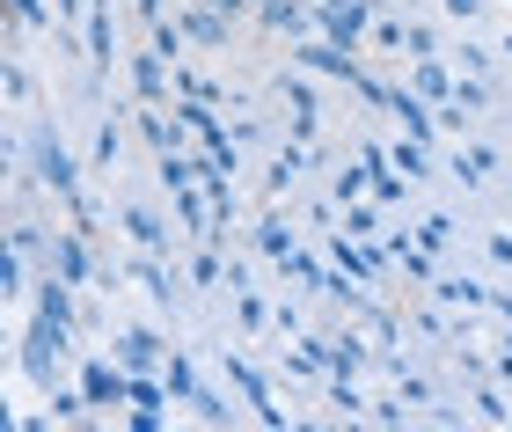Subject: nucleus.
<instances>
[{
  "mask_svg": "<svg viewBox=\"0 0 512 432\" xmlns=\"http://www.w3.org/2000/svg\"><path fill=\"white\" fill-rule=\"evenodd\" d=\"M66 352H74V323H59V315H37L30 337H22V374L52 389V381L66 374Z\"/></svg>",
  "mask_w": 512,
  "mask_h": 432,
  "instance_id": "obj_1",
  "label": "nucleus"
},
{
  "mask_svg": "<svg viewBox=\"0 0 512 432\" xmlns=\"http://www.w3.org/2000/svg\"><path fill=\"white\" fill-rule=\"evenodd\" d=\"M30 169H37V184L59 191V198L81 191V169H74V154L59 147V132H37V140H30Z\"/></svg>",
  "mask_w": 512,
  "mask_h": 432,
  "instance_id": "obj_2",
  "label": "nucleus"
},
{
  "mask_svg": "<svg viewBox=\"0 0 512 432\" xmlns=\"http://www.w3.org/2000/svg\"><path fill=\"white\" fill-rule=\"evenodd\" d=\"M366 22H374V0H337V8H322V30H315V37H330V44H344V52H359Z\"/></svg>",
  "mask_w": 512,
  "mask_h": 432,
  "instance_id": "obj_3",
  "label": "nucleus"
},
{
  "mask_svg": "<svg viewBox=\"0 0 512 432\" xmlns=\"http://www.w3.org/2000/svg\"><path fill=\"white\" fill-rule=\"evenodd\" d=\"M161 359H169V345H161L154 330H125L118 337V367L125 374H161Z\"/></svg>",
  "mask_w": 512,
  "mask_h": 432,
  "instance_id": "obj_4",
  "label": "nucleus"
},
{
  "mask_svg": "<svg viewBox=\"0 0 512 432\" xmlns=\"http://www.w3.org/2000/svg\"><path fill=\"white\" fill-rule=\"evenodd\" d=\"M81 389H88V403H132V374L96 359V367H81Z\"/></svg>",
  "mask_w": 512,
  "mask_h": 432,
  "instance_id": "obj_5",
  "label": "nucleus"
},
{
  "mask_svg": "<svg viewBox=\"0 0 512 432\" xmlns=\"http://www.w3.org/2000/svg\"><path fill=\"white\" fill-rule=\"evenodd\" d=\"M300 66H315V74H337V81H359V66H352V52H344V44H330V37L300 44Z\"/></svg>",
  "mask_w": 512,
  "mask_h": 432,
  "instance_id": "obj_6",
  "label": "nucleus"
},
{
  "mask_svg": "<svg viewBox=\"0 0 512 432\" xmlns=\"http://www.w3.org/2000/svg\"><path fill=\"white\" fill-rule=\"evenodd\" d=\"M256 15L271 22V30H322V8H300V0H256Z\"/></svg>",
  "mask_w": 512,
  "mask_h": 432,
  "instance_id": "obj_7",
  "label": "nucleus"
},
{
  "mask_svg": "<svg viewBox=\"0 0 512 432\" xmlns=\"http://www.w3.org/2000/svg\"><path fill=\"white\" fill-rule=\"evenodd\" d=\"M227 381H235V389L256 403V418H264V425H286V411H271V403H264V374H256L249 359H227Z\"/></svg>",
  "mask_w": 512,
  "mask_h": 432,
  "instance_id": "obj_8",
  "label": "nucleus"
},
{
  "mask_svg": "<svg viewBox=\"0 0 512 432\" xmlns=\"http://www.w3.org/2000/svg\"><path fill=\"white\" fill-rule=\"evenodd\" d=\"M388 110L403 118V132H410V140H432V110H425V96H417V88H395V96H388Z\"/></svg>",
  "mask_w": 512,
  "mask_h": 432,
  "instance_id": "obj_9",
  "label": "nucleus"
},
{
  "mask_svg": "<svg viewBox=\"0 0 512 432\" xmlns=\"http://www.w3.org/2000/svg\"><path fill=\"white\" fill-rule=\"evenodd\" d=\"M132 88H139V103H161V88H169V59H161V52H139V59H132Z\"/></svg>",
  "mask_w": 512,
  "mask_h": 432,
  "instance_id": "obj_10",
  "label": "nucleus"
},
{
  "mask_svg": "<svg viewBox=\"0 0 512 432\" xmlns=\"http://www.w3.org/2000/svg\"><path fill=\"white\" fill-rule=\"evenodd\" d=\"M183 37H198V44H227V8H213V0H205V8H191V15H183Z\"/></svg>",
  "mask_w": 512,
  "mask_h": 432,
  "instance_id": "obj_11",
  "label": "nucleus"
},
{
  "mask_svg": "<svg viewBox=\"0 0 512 432\" xmlns=\"http://www.w3.org/2000/svg\"><path fill=\"white\" fill-rule=\"evenodd\" d=\"M417 96L425 103H454V74L439 59H417Z\"/></svg>",
  "mask_w": 512,
  "mask_h": 432,
  "instance_id": "obj_12",
  "label": "nucleus"
},
{
  "mask_svg": "<svg viewBox=\"0 0 512 432\" xmlns=\"http://www.w3.org/2000/svg\"><path fill=\"white\" fill-rule=\"evenodd\" d=\"M66 286H74V279H59V271H52V279L37 286V315H59V323H74V293H66Z\"/></svg>",
  "mask_w": 512,
  "mask_h": 432,
  "instance_id": "obj_13",
  "label": "nucleus"
},
{
  "mask_svg": "<svg viewBox=\"0 0 512 432\" xmlns=\"http://www.w3.org/2000/svg\"><path fill=\"white\" fill-rule=\"evenodd\" d=\"M322 359H330V374H359L366 345H359V337H322Z\"/></svg>",
  "mask_w": 512,
  "mask_h": 432,
  "instance_id": "obj_14",
  "label": "nucleus"
},
{
  "mask_svg": "<svg viewBox=\"0 0 512 432\" xmlns=\"http://www.w3.org/2000/svg\"><path fill=\"white\" fill-rule=\"evenodd\" d=\"M81 235H88V227H81ZM81 235H66V242L52 249V264H59V279H74V286L88 279V242H81Z\"/></svg>",
  "mask_w": 512,
  "mask_h": 432,
  "instance_id": "obj_15",
  "label": "nucleus"
},
{
  "mask_svg": "<svg viewBox=\"0 0 512 432\" xmlns=\"http://www.w3.org/2000/svg\"><path fill=\"white\" fill-rule=\"evenodd\" d=\"M110 52H118V37H110V8H88V59L110 66Z\"/></svg>",
  "mask_w": 512,
  "mask_h": 432,
  "instance_id": "obj_16",
  "label": "nucleus"
},
{
  "mask_svg": "<svg viewBox=\"0 0 512 432\" xmlns=\"http://www.w3.org/2000/svg\"><path fill=\"white\" fill-rule=\"evenodd\" d=\"M125 235H132L139 249H161V242H169V227H161L147 206H132V213H125Z\"/></svg>",
  "mask_w": 512,
  "mask_h": 432,
  "instance_id": "obj_17",
  "label": "nucleus"
},
{
  "mask_svg": "<svg viewBox=\"0 0 512 432\" xmlns=\"http://www.w3.org/2000/svg\"><path fill=\"white\" fill-rule=\"evenodd\" d=\"M256 249H264V257H293V227H286V220L271 213L264 227H256Z\"/></svg>",
  "mask_w": 512,
  "mask_h": 432,
  "instance_id": "obj_18",
  "label": "nucleus"
},
{
  "mask_svg": "<svg viewBox=\"0 0 512 432\" xmlns=\"http://www.w3.org/2000/svg\"><path fill=\"white\" fill-rule=\"evenodd\" d=\"M139 132H147V147H154V154H176V125L161 118V110H139Z\"/></svg>",
  "mask_w": 512,
  "mask_h": 432,
  "instance_id": "obj_19",
  "label": "nucleus"
},
{
  "mask_svg": "<svg viewBox=\"0 0 512 432\" xmlns=\"http://www.w3.org/2000/svg\"><path fill=\"white\" fill-rule=\"evenodd\" d=\"M161 381H169V396H183V403L198 396V381H191V359H176V352L161 359Z\"/></svg>",
  "mask_w": 512,
  "mask_h": 432,
  "instance_id": "obj_20",
  "label": "nucleus"
},
{
  "mask_svg": "<svg viewBox=\"0 0 512 432\" xmlns=\"http://www.w3.org/2000/svg\"><path fill=\"white\" fill-rule=\"evenodd\" d=\"M22 257H30V249H15V242H8V257H0V293H8V301H15L22 286H30V271H22Z\"/></svg>",
  "mask_w": 512,
  "mask_h": 432,
  "instance_id": "obj_21",
  "label": "nucleus"
},
{
  "mask_svg": "<svg viewBox=\"0 0 512 432\" xmlns=\"http://www.w3.org/2000/svg\"><path fill=\"white\" fill-rule=\"evenodd\" d=\"M439 301H461V308H491L498 293H483V286H469V279H447V286H432Z\"/></svg>",
  "mask_w": 512,
  "mask_h": 432,
  "instance_id": "obj_22",
  "label": "nucleus"
},
{
  "mask_svg": "<svg viewBox=\"0 0 512 432\" xmlns=\"http://www.w3.org/2000/svg\"><path fill=\"white\" fill-rule=\"evenodd\" d=\"M139 286H147V293H154V301H169V271H161V264H154V249H147V257H139Z\"/></svg>",
  "mask_w": 512,
  "mask_h": 432,
  "instance_id": "obj_23",
  "label": "nucleus"
},
{
  "mask_svg": "<svg viewBox=\"0 0 512 432\" xmlns=\"http://www.w3.org/2000/svg\"><path fill=\"white\" fill-rule=\"evenodd\" d=\"M388 162H395V169H403V176H425V140H403V147H395V154H388Z\"/></svg>",
  "mask_w": 512,
  "mask_h": 432,
  "instance_id": "obj_24",
  "label": "nucleus"
},
{
  "mask_svg": "<svg viewBox=\"0 0 512 432\" xmlns=\"http://www.w3.org/2000/svg\"><path fill=\"white\" fill-rule=\"evenodd\" d=\"M417 242H425V249H447V242H454V220H439V213H432L425 227H417Z\"/></svg>",
  "mask_w": 512,
  "mask_h": 432,
  "instance_id": "obj_25",
  "label": "nucleus"
},
{
  "mask_svg": "<svg viewBox=\"0 0 512 432\" xmlns=\"http://www.w3.org/2000/svg\"><path fill=\"white\" fill-rule=\"evenodd\" d=\"M8 15L30 22V30H44V22H52V15H44V0H8Z\"/></svg>",
  "mask_w": 512,
  "mask_h": 432,
  "instance_id": "obj_26",
  "label": "nucleus"
},
{
  "mask_svg": "<svg viewBox=\"0 0 512 432\" xmlns=\"http://www.w3.org/2000/svg\"><path fill=\"white\" fill-rule=\"evenodd\" d=\"M278 264H286V271H293L300 286H322V271H315V257H300V249H293V257H278Z\"/></svg>",
  "mask_w": 512,
  "mask_h": 432,
  "instance_id": "obj_27",
  "label": "nucleus"
},
{
  "mask_svg": "<svg viewBox=\"0 0 512 432\" xmlns=\"http://www.w3.org/2000/svg\"><path fill=\"white\" fill-rule=\"evenodd\" d=\"M454 176H461V184H483V176H491V154H483V147H476V154H469V162H461Z\"/></svg>",
  "mask_w": 512,
  "mask_h": 432,
  "instance_id": "obj_28",
  "label": "nucleus"
},
{
  "mask_svg": "<svg viewBox=\"0 0 512 432\" xmlns=\"http://www.w3.org/2000/svg\"><path fill=\"white\" fill-rule=\"evenodd\" d=\"M191 279H198V286H220V257H213V249H198V264H191Z\"/></svg>",
  "mask_w": 512,
  "mask_h": 432,
  "instance_id": "obj_29",
  "label": "nucleus"
},
{
  "mask_svg": "<svg viewBox=\"0 0 512 432\" xmlns=\"http://www.w3.org/2000/svg\"><path fill=\"white\" fill-rule=\"evenodd\" d=\"M374 227H381V220L366 213V206H352V213H344V235H359V242H366V235H374Z\"/></svg>",
  "mask_w": 512,
  "mask_h": 432,
  "instance_id": "obj_30",
  "label": "nucleus"
},
{
  "mask_svg": "<svg viewBox=\"0 0 512 432\" xmlns=\"http://www.w3.org/2000/svg\"><path fill=\"white\" fill-rule=\"evenodd\" d=\"M191 403H198V418H205V425H227V403H220V396H205V389H198Z\"/></svg>",
  "mask_w": 512,
  "mask_h": 432,
  "instance_id": "obj_31",
  "label": "nucleus"
},
{
  "mask_svg": "<svg viewBox=\"0 0 512 432\" xmlns=\"http://www.w3.org/2000/svg\"><path fill=\"white\" fill-rule=\"evenodd\" d=\"M96 162H103V169L118 162V125H103V132H96Z\"/></svg>",
  "mask_w": 512,
  "mask_h": 432,
  "instance_id": "obj_32",
  "label": "nucleus"
},
{
  "mask_svg": "<svg viewBox=\"0 0 512 432\" xmlns=\"http://www.w3.org/2000/svg\"><path fill=\"white\" fill-rule=\"evenodd\" d=\"M454 103H469V110H483L491 96H483V81H454Z\"/></svg>",
  "mask_w": 512,
  "mask_h": 432,
  "instance_id": "obj_33",
  "label": "nucleus"
},
{
  "mask_svg": "<svg viewBox=\"0 0 512 432\" xmlns=\"http://www.w3.org/2000/svg\"><path fill=\"white\" fill-rule=\"evenodd\" d=\"M439 8H447V15H461V22H469V15L483 8V0H439Z\"/></svg>",
  "mask_w": 512,
  "mask_h": 432,
  "instance_id": "obj_34",
  "label": "nucleus"
},
{
  "mask_svg": "<svg viewBox=\"0 0 512 432\" xmlns=\"http://www.w3.org/2000/svg\"><path fill=\"white\" fill-rule=\"evenodd\" d=\"M139 15H147V22H161V0H139Z\"/></svg>",
  "mask_w": 512,
  "mask_h": 432,
  "instance_id": "obj_35",
  "label": "nucleus"
},
{
  "mask_svg": "<svg viewBox=\"0 0 512 432\" xmlns=\"http://www.w3.org/2000/svg\"><path fill=\"white\" fill-rule=\"evenodd\" d=\"M213 8H227V15H242V8H249V0H213Z\"/></svg>",
  "mask_w": 512,
  "mask_h": 432,
  "instance_id": "obj_36",
  "label": "nucleus"
},
{
  "mask_svg": "<svg viewBox=\"0 0 512 432\" xmlns=\"http://www.w3.org/2000/svg\"><path fill=\"white\" fill-rule=\"evenodd\" d=\"M81 8H110V0H81Z\"/></svg>",
  "mask_w": 512,
  "mask_h": 432,
  "instance_id": "obj_37",
  "label": "nucleus"
}]
</instances>
